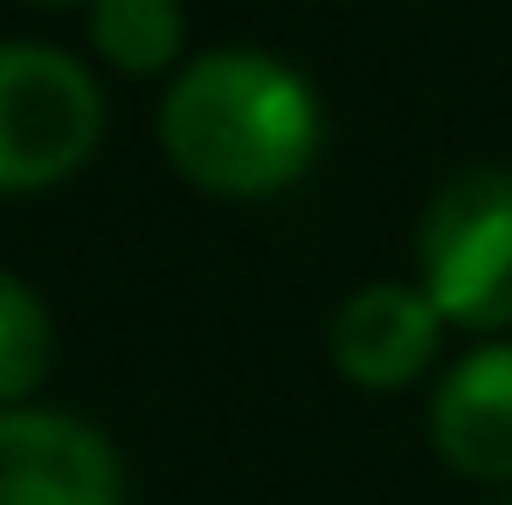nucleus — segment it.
<instances>
[{
	"mask_svg": "<svg viewBox=\"0 0 512 505\" xmlns=\"http://www.w3.org/2000/svg\"><path fill=\"white\" fill-rule=\"evenodd\" d=\"M429 443L471 485L512 478V339L471 346L429 395Z\"/></svg>",
	"mask_w": 512,
	"mask_h": 505,
	"instance_id": "nucleus-5",
	"label": "nucleus"
},
{
	"mask_svg": "<svg viewBox=\"0 0 512 505\" xmlns=\"http://www.w3.org/2000/svg\"><path fill=\"white\" fill-rule=\"evenodd\" d=\"M90 42L111 70L153 77L173 70L187 49V14L173 0H90Z\"/></svg>",
	"mask_w": 512,
	"mask_h": 505,
	"instance_id": "nucleus-7",
	"label": "nucleus"
},
{
	"mask_svg": "<svg viewBox=\"0 0 512 505\" xmlns=\"http://www.w3.org/2000/svg\"><path fill=\"white\" fill-rule=\"evenodd\" d=\"M49 353H56L49 305L14 270H0V409H21V395L49 374Z\"/></svg>",
	"mask_w": 512,
	"mask_h": 505,
	"instance_id": "nucleus-8",
	"label": "nucleus"
},
{
	"mask_svg": "<svg viewBox=\"0 0 512 505\" xmlns=\"http://www.w3.org/2000/svg\"><path fill=\"white\" fill-rule=\"evenodd\" d=\"M416 270L443 326H512V173L464 167L429 194L416 222Z\"/></svg>",
	"mask_w": 512,
	"mask_h": 505,
	"instance_id": "nucleus-2",
	"label": "nucleus"
},
{
	"mask_svg": "<svg viewBox=\"0 0 512 505\" xmlns=\"http://www.w3.org/2000/svg\"><path fill=\"white\" fill-rule=\"evenodd\" d=\"M319 97L312 84L263 49H208L173 70L160 97V146L194 187L263 201L319 160Z\"/></svg>",
	"mask_w": 512,
	"mask_h": 505,
	"instance_id": "nucleus-1",
	"label": "nucleus"
},
{
	"mask_svg": "<svg viewBox=\"0 0 512 505\" xmlns=\"http://www.w3.org/2000/svg\"><path fill=\"white\" fill-rule=\"evenodd\" d=\"M42 7H56V0H42Z\"/></svg>",
	"mask_w": 512,
	"mask_h": 505,
	"instance_id": "nucleus-9",
	"label": "nucleus"
},
{
	"mask_svg": "<svg viewBox=\"0 0 512 505\" xmlns=\"http://www.w3.org/2000/svg\"><path fill=\"white\" fill-rule=\"evenodd\" d=\"M0 505H125L118 450L70 409H0Z\"/></svg>",
	"mask_w": 512,
	"mask_h": 505,
	"instance_id": "nucleus-4",
	"label": "nucleus"
},
{
	"mask_svg": "<svg viewBox=\"0 0 512 505\" xmlns=\"http://www.w3.org/2000/svg\"><path fill=\"white\" fill-rule=\"evenodd\" d=\"M436 346H443V312L429 305L423 284H360L333 312V360L367 395L409 388L416 374H429Z\"/></svg>",
	"mask_w": 512,
	"mask_h": 505,
	"instance_id": "nucleus-6",
	"label": "nucleus"
},
{
	"mask_svg": "<svg viewBox=\"0 0 512 505\" xmlns=\"http://www.w3.org/2000/svg\"><path fill=\"white\" fill-rule=\"evenodd\" d=\"M104 97L77 56L49 42H0V194L56 187L97 153Z\"/></svg>",
	"mask_w": 512,
	"mask_h": 505,
	"instance_id": "nucleus-3",
	"label": "nucleus"
},
{
	"mask_svg": "<svg viewBox=\"0 0 512 505\" xmlns=\"http://www.w3.org/2000/svg\"><path fill=\"white\" fill-rule=\"evenodd\" d=\"M506 505H512V499H506Z\"/></svg>",
	"mask_w": 512,
	"mask_h": 505,
	"instance_id": "nucleus-10",
	"label": "nucleus"
}]
</instances>
